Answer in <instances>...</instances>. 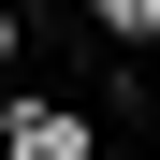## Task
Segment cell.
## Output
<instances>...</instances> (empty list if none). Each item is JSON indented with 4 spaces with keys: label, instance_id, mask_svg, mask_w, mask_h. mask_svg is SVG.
<instances>
[{
    "label": "cell",
    "instance_id": "cell-1",
    "mask_svg": "<svg viewBox=\"0 0 160 160\" xmlns=\"http://www.w3.org/2000/svg\"><path fill=\"white\" fill-rule=\"evenodd\" d=\"M0 160H102V131L73 102H0Z\"/></svg>",
    "mask_w": 160,
    "mask_h": 160
},
{
    "label": "cell",
    "instance_id": "cell-3",
    "mask_svg": "<svg viewBox=\"0 0 160 160\" xmlns=\"http://www.w3.org/2000/svg\"><path fill=\"white\" fill-rule=\"evenodd\" d=\"M73 15H117V29H131V0H73Z\"/></svg>",
    "mask_w": 160,
    "mask_h": 160
},
{
    "label": "cell",
    "instance_id": "cell-2",
    "mask_svg": "<svg viewBox=\"0 0 160 160\" xmlns=\"http://www.w3.org/2000/svg\"><path fill=\"white\" fill-rule=\"evenodd\" d=\"M131 44H160V0H131Z\"/></svg>",
    "mask_w": 160,
    "mask_h": 160
}]
</instances>
